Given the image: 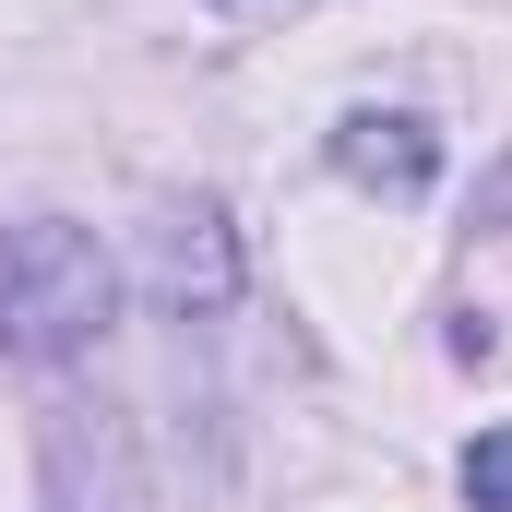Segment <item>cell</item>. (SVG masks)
Segmentation results:
<instances>
[{"label": "cell", "instance_id": "obj_4", "mask_svg": "<svg viewBox=\"0 0 512 512\" xmlns=\"http://www.w3.org/2000/svg\"><path fill=\"white\" fill-rule=\"evenodd\" d=\"M465 501H477V512H512V429H489V441L465 453Z\"/></svg>", "mask_w": 512, "mask_h": 512}, {"label": "cell", "instance_id": "obj_3", "mask_svg": "<svg viewBox=\"0 0 512 512\" xmlns=\"http://www.w3.org/2000/svg\"><path fill=\"white\" fill-rule=\"evenodd\" d=\"M227 286H239V251H227V215H215V203L167 215V298H179V310H191V298L215 310Z\"/></svg>", "mask_w": 512, "mask_h": 512}, {"label": "cell", "instance_id": "obj_1", "mask_svg": "<svg viewBox=\"0 0 512 512\" xmlns=\"http://www.w3.org/2000/svg\"><path fill=\"white\" fill-rule=\"evenodd\" d=\"M120 310V274L84 227L36 215V227H0V358H84Z\"/></svg>", "mask_w": 512, "mask_h": 512}, {"label": "cell", "instance_id": "obj_2", "mask_svg": "<svg viewBox=\"0 0 512 512\" xmlns=\"http://www.w3.org/2000/svg\"><path fill=\"white\" fill-rule=\"evenodd\" d=\"M334 167H346L358 191H382V203H417V191L441 179V131L405 120V108H346V120H334Z\"/></svg>", "mask_w": 512, "mask_h": 512}]
</instances>
